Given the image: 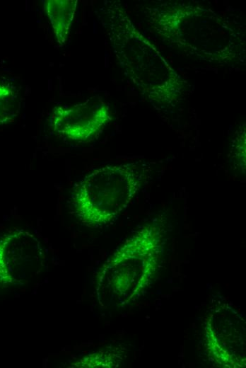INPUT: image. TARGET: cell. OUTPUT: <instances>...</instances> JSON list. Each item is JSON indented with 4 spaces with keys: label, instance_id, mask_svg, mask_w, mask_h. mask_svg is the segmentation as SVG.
Instances as JSON below:
<instances>
[{
    "label": "cell",
    "instance_id": "6da1fadb",
    "mask_svg": "<svg viewBox=\"0 0 246 368\" xmlns=\"http://www.w3.org/2000/svg\"><path fill=\"white\" fill-rule=\"evenodd\" d=\"M147 173V168L138 163L107 165L92 171L74 186L75 214L90 227L112 222L131 203Z\"/></svg>",
    "mask_w": 246,
    "mask_h": 368
},
{
    "label": "cell",
    "instance_id": "7a4b0ae2",
    "mask_svg": "<svg viewBox=\"0 0 246 368\" xmlns=\"http://www.w3.org/2000/svg\"><path fill=\"white\" fill-rule=\"evenodd\" d=\"M164 229L158 222L143 226L110 258L103 272L111 275L113 292L127 300L147 288L158 270L163 248Z\"/></svg>",
    "mask_w": 246,
    "mask_h": 368
},
{
    "label": "cell",
    "instance_id": "3957f363",
    "mask_svg": "<svg viewBox=\"0 0 246 368\" xmlns=\"http://www.w3.org/2000/svg\"><path fill=\"white\" fill-rule=\"evenodd\" d=\"M110 120V111L101 100L93 98L72 106L56 107L50 117L52 130L71 141H87Z\"/></svg>",
    "mask_w": 246,
    "mask_h": 368
},
{
    "label": "cell",
    "instance_id": "277c9868",
    "mask_svg": "<svg viewBox=\"0 0 246 368\" xmlns=\"http://www.w3.org/2000/svg\"><path fill=\"white\" fill-rule=\"evenodd\" d=\"M44 253L37 238L20 230L0 238V282H11L10 275L37 274L43 265Z\"/></svg>",
    "mask_w": 246,
    "mask_h": 368
},
{
    "label": "cell",
    "instance_id": "5b68a950",
    "mask_svg": "<svg viewBox=\"0 0 246 368\" xmlns=\"http://www.w3.org/2000/svg\"><path fill=\"white\" fill-rule=\"evenodd\" d=\"M77 1L47 0L45 9L49 19L57 42L65 44L72 24Z\"/></svg>",
    "mask_w": 246,
    "mask_h": 368
},
{
    "label": "cell",
    "instance_id": "8992f818",
    "mask_svg": "<svg viewBox=\"0 0 246 368\" xmlns=\"http://www.w3.org/2000/svg\"><path fill=\"white\" fill-rule=\"evenodd\" d=\"M18 106V91L12 82L0 79V125L7 123L16 115Z\"/></svg>",
    "mask_w": 246,
    "mask_h": 368
}]
</instances>
